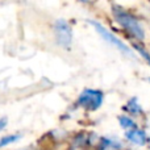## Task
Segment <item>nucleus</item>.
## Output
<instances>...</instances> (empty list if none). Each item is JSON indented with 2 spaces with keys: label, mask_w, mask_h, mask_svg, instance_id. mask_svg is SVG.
<instances>
[{
  "label": "nucleus",
  "mask_w": 150,
  "mask_h": 150,
  "mask_svg": "<svg viewBox=\"0 0 150 150\" xmlns=\"http://www.w3.org/2000/svg\"><path fill=\"white\" fill-rule=\"evenodd\" d=\"M149 82H150V78H149Z\"/></svg>",
  "instance_id": "nucleus-14"
},
{
  "label": "nucleus",
  "mask_w": 150,
  "mask_h": 150,
  "mask_svg": "<svg viewBox=\"0 0 150 150\" xmlns=\"http://www.w3.org/2000/svg\"><path fill=\"white\" fill-rule=\"evenodd\" d=\"M125 138H127V141L132 142L133 145H138V146H145L150 142V137L146 133V130L140 127L127 130L125 132Z\"/></svg>",
  "instance_id": "nucleus-6"
},
{
  "label": "nucleus",
  "mask_w": 150,
  "mask_h": 150,
  "mask_svg": "<svg viewBox=\"0 0 150 150\" xmlns=\"http://www.w3.org/2000/svg\"><path fill=\"white\" fill-rule=\"evenodd\" d=\"M96 140H98V137L93 133H88V132L78 133L73 138V141H71V145L69 150H91Z\"/></svg>",
  "instance_id": "nucleus-5"
},
{
  "label": "nucleus",
  "mask_w": 150,
  "mask_h": 150,
  "mask_svg": "<svg viewBox=\"0 0 150 150\" xmlns=\"http://www.w3.org/2000/svg\"><path fill=\"white\" fill-rule=\"evenodd\" d=\"M111 12L113 20L119 24L120 28L124 29L125 33H128L132 38H134L138 42H142L145 40V29L134 13L121 7L120 4H112Z\"/></svg>",
  "instance_id": "nucleus-1"
},
{
  "label": "nucleus",
  "mask_w": 150,
  "mask_h": 150,
  "mask_svg": "<svg viewBox=\"0 0 150 150\" xmlns=\"http://www.w3.org/2000/svg\"><path fill=\"white\" fill-rule=\"evenodd\" d=\"M124 111H127L129 113L128 116H130V117H142L144 116V108L140 104V101H138V98H136V96L130 98L127 101V104L124 105Z\"/></svg>",
  "instance_id": "nucleus-8"
},
{
  "label": "nucleus",
  "mask_w": 150,
  "mask_h": 150,
  "mask_svg": "<svg viewBox=\"0 0 150 150\" xmlns=\"http://www.w3.org/2000/svg\"><path fill=\"white\" fill-rule=\"evenodd\" d=\"M53 32H54V37L57 44L63 49H70L73 45V38H74V32L73 26L65 18H58L54 21L53 25Z\"/></svg>",
  "instance_id": "nucleus-4"
},
{
  "label": "nucleus",
  "mask_w": 150,
  "mask_h": 150,
  "mask_svg": "<svg viewBox=\"0 0 150 150\" xmlns=\"http://www.w3.org/2000/svg\"><path fill=\"white\" fill-rule=\"evenodd\" d=\"M88 24H90L91 26H92L93 29L96 30V33L99 34V36L101 37V38L104 40V41L107 42V44L112 45V46H115L119 52H121L124 55H127V57L129 58H133V59H136V54L134 52H133V49L129 46V45H127L124 41H122L121 38H119V37L116 36V34H113L109 29H107L105 26L103 25V24L100 23V21H96V20H88L87 21Z\"/></svg>",
  "instance_id": "nucleus-2"
},
{
  "label": "nucleus",
  "mask_w": 150,
  "mask_h": 150,
  "mask_svg": "<svg viewBox=\"0 0 150 150\" xmlns=\"http://www.w3.org/2000/svg\"><path fill=\"white\" fill-rule=\"evenodd\" d=\"M25 150H37V149H25Z\"/></svg>",
  "instance_id": "nucleus-13"
},
{
  "label": "nucleus",
  "mask_w": 150,
  "mask_h": 150,
  "mask_svg": "<svg viewBox=\"0 0 150 150\" xmlns=\"http://www.w3.org/2000/svg\"><path fill=\"white\" fill-rule=\"evenodd\" d=\"M20 138H21V134H8V136H4V137H0V149L17 142Z\"/></svg>",
  "instance_id": "nucleus-10"
},
{
  "label": "nucleus",
  "mask_w": 150,
  "mask_h": 150,
  "mask_svg": "<svg viewBox=\"0 0 150 150\" xmlns=\"http://www.w3.org/2000/svg\"><path fill=\"white\" fill-rule=\"evenodd\" d=\"M7 124H8V119H7V117H0V132H1V130L7 127Z\"/></svg>",
  "instance_id": "nucleus-12"
},
{
  "label": "nucleus",
  "mask_w": 150,
  "mask_h": 150,
  "mask_svg": "<svg viewBox=\"0 0 150 150\" xmlns=\"http://www.w3.org/2000/svg\"><path fill=\"white\" fill-rule=\"evenodd\" d=\"M133 47H134V49L137 50L138 54H140L141 57H142L144 59H145L146 62H148V65L150 66V53L148 52V50H146L141 44H133Z\"/></svg>",
  "instance_id": "nucleus-11"
},
{
  "label": "nucleus",
  "mask_w": 150,
  "mask_h": 150,
  "mask_svg": "<svg viewBox=\"0 0 150 150\" xmlns=\"http://www.w3.org/2000/svg\"><path fill=\"white\" fill-rule=\"evenodd\" d=\"M117 121H119L120 127H121L125 132L138 127L137 122H136V120L133 119V117L128 116V115H120V116H117Z\"/></svg>",
  "instance_id": "nucleus-9"
},
{
  "label": "nucleus",
  "mask_w": 150,
  "mask_h": 150,
  "mask_svg": "<svg viewBox=\"0 0 150 150\" xmlns=\"http://www.w3.org/2000/svg\"><path fill=\"white\" fill-rule=\"evenodd\" d=\"M122 145L115 137H98L91 150H121Z\"/></svg>",
  "instance_id": "nucleus-7"
},
{
  "label": "nucleus",
  "mask_w": 150,
  "mask_h": 150,
  "mask_svg": "<svg viewBox=\"0 0 150 150\" xmlns=\"http://www.w3.org/2000/svg\"><path fill=\"white\" fill-rule=\"evenodd\" d=\"M104 93L96 88H84L78 95L74 105L75 108H82L88 112H95L103 105Z\"/></svg>",
  "instance_id": "nucleus-3"
}]
</instances>
